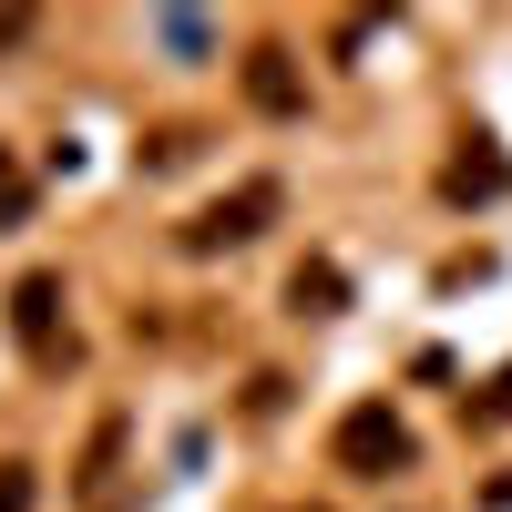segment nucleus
I'll use <instances>...</instances> for the list:
<instances>
[{"instance_id": "nucleus-11", "label": "nucleus", "mask_w": 512, "mask_h": 512, "mask_svg": "<svg viewBox=\"0 0 512 512\" xmlns=\"http://www.w3.org/2000/svg\"><path fill=\"white\" fill-rule=\"evenodd\" d=\"M31 31H41L31 11H0V52H31Z\"/></svg>"}, {"instance_id": "nucleus-5", "label": "nucleus", "mask_w": 512, "mask_h": 512, "mask_svg": "<svg viewBox=\"0 0 512 512\" xmlns=\"http://www.w3.org/2000/svg\"><path fill=\"white\" fill-rule=\"evenodd\" d=\"M338 297H349V277H338V267H328V256H308V267H297V277H287V308H297V318H328V308H338Z\"/></svg>"}, {"instance_id": "nucleus-7", "label": "nucleus", "mask_w": 512, "mask_h": 512, "mask_svg": "<svg viewBox=\"0 0 512 512\" xmlns=\"http://www.w3.org/2000/svg\"><path fill=\"white\" fill-rule=\"evenodd\" d=\"M502 185H512L502 154H461V164H451V195H461V205H472V195H502Z\"/></svg>"}, {"instance_id": "nucleus-9", "label": "nucleus", "mask_w": 512, "mask_h": 512, "mask_svg": "<svg viewBox=\"0 0 512 512\" xmlns=\"http://www.w3.org/2000/svg\"><path fill=\"white\" fill-rule=\"evenodd\" d=\"M113 451H123V420H103V431H93V451H82V472H72V482H82V492H93V482L113 472Z\"/></svg>"}, {"instance_id": "nucleus-1", "label": "nucleus", "mask_w": 512, "mask_h": 512, "mask_svg": "<svg viewBox=\"0 0 512 512\" xmlns=\"http://www.w3.org/2000/svg\"><path fill=\"white\" fill-rule=\"evenodd\" d=\"M328 461H338L349 482H400V472H420V441H410V420H400L390 400H359V410H338Z\"/></svg>"}, {"instance_id": "nucleus-12", "label": "nucleus", "mask_w": 512, "mask_h": 512, "mask_svg": "<svg viewBox=\"0 0 512 512\" xmlns=\"http://www.w3.org/2000/svg\"><path fill=\"white\" fill-rule=\"evenodd\" d=\"M472 502H482V512H512V472H492V482H482Z\"/></svg>"}, {"instance_id": "nucleus-8", "label": "nucleus", "mask_w": 512, "mask_h": 512, "mask_svg": "<svg viewBox=\"0 0 512 512\" xmlns=\"http://www.w3.org/2000/svg\"><path fill=\"white\" fill-rule=\"evenodd\" d=\"M41 502V461H0V512H31Z\"/></svg>"}, {"instance_id": "nucleus-2", "label": "nucleus", "mask_w": 512, "mask_h": 512, "mask_svg": "<svg viewBox=\"0 0 512 512\" xmlns=\"http://www.w3.org/2000/svg\"><path fill=\"white\" fill-rule=\"evenodd\" d=\"M277 216H287V185H277V175H246L236 195H216V205H205V216H185V236H175V246H185V256H216V246L267 236Z\"/></svg>"}, {"instance_id": "nucleus-10", "label": "nucleus", "mask_w": 512, "mask_h": 512, "mask_svg": "<svg viewBox=\"0 0 512 512\" xmlns=\"http://www.w3.org/2000/svg\"><path fill=\"white\" fill-rule=\"evenodd\" d=\"M461 420H512V379H492L482 400H461Z\"/></svg>"}, {"instance_id": "nucleus-4", "label": "nucleus", "mask_w": 512, "mask_h": 512, "mask_svg": "<svg viewBox=\"0 0 512 512\" xmlns=\"http://www.w3.org/2000/svg\"><path fill=\"white\" fill-rule=\"evenodd\" d=\"M62 308H72V287H62V267H31L21 287H11V338L31 359H62L52 349V328H62Z\"/></svg>"}, {"instance_id": "nucleus-6", "label": "nucleus", "mask_w": 512, "mask_h": 512, "mask_svg": "<svg viewBox=\"0 0 512 512\" xmlns=\"http://www.w3.org/2000/svg\"><path fill=\"white\" fill-rule=\"evenodd\" d=\"M11 226H31V164L0 144V236H11Z\"/></svg>"}, {"instance_id": "nucleus-3", "label": "nucleus", "mask_w": 512, "mask_h": 512, "mask_svg": "<svg viewBox=\"0 0 512 512\" xmlns=\"http://www.w3.org/2000/svg\"><path fill=\"white\" fill-rule=\"evenodd\" d=\"M236 82H246V103L267 113V123H297V113H308V72H297V52H277V41H256V52L236 62Z\"/></svg>"}]
</instances>
